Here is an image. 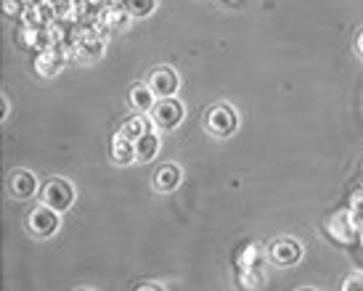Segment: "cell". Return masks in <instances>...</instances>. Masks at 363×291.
<instances>
[{"label": "cell", "mask_w": 363, "mask_h": 291, "mask_svg": "<svg viewBox=\"0 0 363 291\" xmlns=\"http://www.w3.org/2000/svg\"><path fill=\"white\" fill-rule=\"evenodd\" d=\"M9 191L16 196V199H30L32 193L38 191V181H35V175L32 172H13L11 175V183H9Z\"/></svg>", "instance_id": "cell-10"}, {"label": "cell", "mask_w": 363, "mask_h": 291, "mask_svg": "<svg viewBox=\"0 0 363 291\" xmlns=\"http://www.w3.org/2000/svg\"><path fill=\"white\" fill-rule=\"evenodd\" d=\"M93 3H99V6H114V3H122V0H93Z\"/></svg>", "instance_id": "cell-22"}, {"label": "cell", "mask_w": 363, "mask_h": 291, "mask_svg": "<svg viewBox=\"0 0 363 291\" xmlns=\"http://www.w3.org/2000/svg\"><path fill=\"white\" fill-rule=\"evenodd\" d=\"M329 236H332L337 244H353L355 239H361V228H358V222L353 220L350 210L337 212L332 220H329Z\"/></svg>", "instance_id": "cell-3"}, {"label": "cell", "mask_w": 363, "mask_h": 291, "mask_svg": "<svg viewBox=\"0 0 363 291\" xmlns=\"http://www.w3.org/2000/svg\"><path fill=\"white\" fill-rule=\"evenodd\" d=\"M24 45L30 50H48L53 45L51 30L48 24H35V27H24Z\"/></svg>", "instance_id": "cell-9"}, {"label": "cell", "mask_w": 363, "mask_h": 291, "mask_svg": "<svg viewBox=\"0 0 363 291\" xmlns=\"http://www.w3.org/2000/svg\"><path fill=\"white\" fill-rule=\"evenodd\" d=\"M74 201V188H72L69 181H61V178H53L43 186V204H48L51 210L64 212L72 207Z\"/></svg>", "instance_id": "cell-1"}, {"label": "cell", "mask_w": 363, "mask_h": 291, "mask_svg": "<svg viewBox=\"0 0 363 291\" xmlns=\"http://www.w3.org/2000/svg\"><path fill=\"white\" fill-rule=\"evenodd\" d=\"M236 114L233 109L228 106H212L210 114H207V130L212 135H218V138H225V135H231L236 130Z\"/></svg>", "instance_id": "cell-4"}, {"label": "cell", "mask_w": 363, "mask_h": 291, "mask_svg": "<svg viewBox=\"0 0 363 291\" xmlns=\"http://www.w3.org/2000/svg\"><path fill=\"white\" fill-rule=\"evenodd\" d=\"M355 48H358V53L363 56V30H361V35H358V40H355Z\"/></svg>", "instance_id": "cell-21"}, {"label": "cell", "mask_w": 363, "mask_h": 291, "mask_svg": "<svg viewBox=\"0 0 363 291\" xmlns=\"http://www.w3.org/2000/svg\"><path fill=\"white\" fill-rule=\"evenodd\" d=\"M24 6H43V0H21Z\"/></svg>", "instance_id": "cell-23"}, {"label": "cell", "mask_w": 363, "mask_h": 291, "mask_svg": "<svg viewBox=\"0 0 363 291\" xmlns=\"http://www.w3.org/2000/svg\"><path fill=\"white\" fill-rule=\"evenodd\" d=\"M130 19H133V16L128 13V11H125V6H122V3L106 6V8H104V13H101L104 30H125Z\"/></svg>", "instance_id": "cell-11"}, {"label": "cell", "mask_w": 363, "mask_h": 291, "mask_svg": "<svg viewBox=\"0 0 363 291\" xmlns=\"http://www.w3.org/2000/svg\"><path fill=\"white\" fill-rule=\"evenodd\" d=\"M157 151H160V138H157L152 130L143 132L141 138L135 141V159H138V161L154 159V154H157Z\"/></svg>", "instance_id": "cell-16"}, {"label": "cell", "mask_w": 363, "mask_h": 291, "mask_svg": "<svg viewBox=\"0 0 363 291\" xmlns=\"http://www.w3.org/2000/svg\"><path fill=\"white\" fill-rule=\"evenodd\" d=\"M342 289H363V275H353L342 283Z\"/></svg>", "instance_id": "cell-20"}, {"label": "cell", "mask_w": 363, "mask_h": 291, "mask_svg": "<svg viewBox=\"0 0 363 291\" xmlns=\"http://www.w3.org/2000/svg\"><path fill=\"white\" fill-rule=\"evenodd\" d=\"M122 6H125V11L130 13L133 19H143V16H149L157 8V0H122Z\"/></svg>", "instance_id": "cell-18"}, {"label": "cell", "mask_w": 363, "mask_h": 291, "mask_svg": "<svg viewBox=\"0 0 363 291\" xmlns=\"http://www.w3.org/2000/svg\"><path fill=\"white\" fill-rule=\"evenodd\" d=\"M67 64L64 59V50H61L59 42H53L48 50H40L38 53V59H35V69L40 72L43 77H53V74H59V69Z\"/></svg>", "instance_id": "cell-6"}, {"label": "cell", "mask_w": 363, "mask_h": 291, "mask_svg": "<svg viewBox=\"0 0 363 291\" xmlns=\"http://www.w3.org/2000/svg\"><path fill=\"white\" fill-rule=\"evenodd\" d=\"M152 122L162 130H172L183 122V103L178 98H162L152 109Z\"/></svg>", "instance_id": "cell-2"}, {"label": "cell", "mask_w": 363, "mask_h": 291, "mask_svg": "<svg viewBox=\"0 0 363 291\" xmlns=\"http://www.w3.org/2000/svg\"><path fill=\"white\" fill-rule=\"evenodd\" d=\"M120 132L125 135V138H130V141L135 143L143 135V132H149V120H146V117H138V114H135V117H130V120L122 125Z\"/></svg>", "instance_id": "cell-17"}, {"label": "cell", "mask_w": 363, "mask_h": 291, "mask_svg": "<svg viewBox=\"0 0 363 291\" xmlns=\"http://www.w3.org/2000/svg\"><path fill=\"white\" fill-rule=\"evenodd\" d=\"M271 257L276 265L289 268V265H294V262L303 257V246L294 241V239H279V241H273V246H271Z\"/></svg>", "instance_id": "cell-8"}, {"label": "cell", "mask_w": 363, "mask_h": 291, "mask_svg": "<svg viewBox=\"0 0 363 291\" xmlns=\"http://www.w3.org/2000/svg\"><path fill=\"white\" fill-rule=\"evenodd\" d=\"M149 88L157 93V98H170V96H175V91H178V74L172 69H167V67H160V69L152 72Z\"/></svg>", "instance_id": "cell-7"}, {"label": "cell", "mask_w": 363, "mask_h": 291, "mask_svg": "<svg viewBox=\"0 0 363 291\" xmlns=\"http://www.w3.org/2000/svg\"><path fill=\"white\" fill-rule=\"evenodd\" d=\"M262 257H265V251L257 246V244H247L239 254H236V265H239V270H250V268H260L262 265Z\"/></svg>", "instance_id": "cell-15"}, {"label": "cell", "mask_w": 363, "mask_h": 291, "mask_svg": "<svg viewBox=\"0 0 363 291\" xmlns=\"http://www.w3.org/2000/svg\"><path fill=\"white\" fill-rule=\"evenodd\" d=\"M157 93L149 88V85H138V88H133L130 91V106L138 114H152V109L157 106Z\"/></svg>", "instance_id": "cell-12"}, {"label": "cell", "mask_w": 363, "mask_h": 291, "mask_svg": "<svg viewBox=\"0 0 363 291\" xmlns=\"http://www.w3.org/2000/svg\"><path fill=\"white\" fill-rule=\"evenodd\" d=\"M239 278H242V286L247 289H257L265 283V275L260 273V268H250V270H239Z\"/></svg>", "instance_id": "cell-19"}, {"label": "cell", "mask_w": 363, "mask_h": 291, "mask_svg": "<svg viewBox=\"0 0 363 291\" xmlns=\"http://www.w3.org/2000/svg\"><path fill=\"white\" fill-rule=\"evenodd\" d=\"M30 228H32V233L40 236V239L51 236V233H56V228H59V212L51 210L48 204H43V207H38V210L30 215Z\"/></svg>", "instance_id": "cell-5"}, {"label": "cell", "mask_w": 363, "mask_h": 291, "mask_svg": "<svg viewBox=\"0 0 363 291\" xmlns=\"http://www.w3.org/2000/svg\"><path fill=\"white\" fill-rule=\"evenodd\" d=\"M228 3H239V0H228Z\"/></svg>", "instance_id": "cell-24"}, {"label": "cell", "mask_w": 363, "mask_h": 291, "mask_svg": "<svg viewBox=\"0 0 363 291\" xmlns=\"http://www.w3.org/2000/svg\"><path fill=\"white\" fill-rule=\"evenodd\" d=\"M178 183H181V167H175V164H164L154 175V186L160 191H172V188H178Z\"/></svg>", "instance_id": "cell-14"}, {"label": "cell", "mask_w": 363, "mask_h": 291, "mask_svg": "<svg viewBox=\"0 0 363 291\" xmlns=\"http://www.w3.org/2000/svg\"><path fill=\"white\" fill-rule=\"evenodd\" d=\"M111 156H114L117 164H130L135 159V143L130 138H125L122 132H117L114 141H111Z\"/></svg>", "instance_id": "cell-13"}]
</instances>
